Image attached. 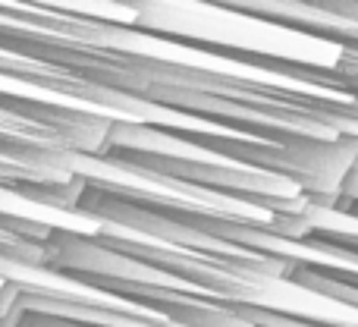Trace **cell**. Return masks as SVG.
<instances>
[{
  "mask_svg": "<svg viewBox=\"0 0 358 327\" xmlns=\"http://www.w3.org/2000/svg\"><path fill=\"white\" fill-rule=\"evenodd\" d=\"M50 130H54L57 145L79 155V151L104 148L110 139V120L73 111V107H57V111H50Z\"/></svg>",
  "mask_w": 358,
  "mask_h": 327,
  "instance_id": "cell-1",
  "label": "cell"
}]
</instances>
